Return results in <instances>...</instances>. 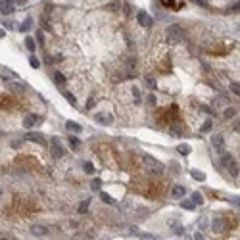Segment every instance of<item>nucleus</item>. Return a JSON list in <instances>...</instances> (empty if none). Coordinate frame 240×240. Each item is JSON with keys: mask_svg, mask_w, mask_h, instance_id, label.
<instances>
[{"mask_svg": "<svg viewBox=\"0 0 240 240\" xmlns=\"http://www.w3.org/2000/svg\"><path fill=\"white\" fill-rule=\"evenodd\" d=\"M136 19H139V23L142 27H150L152 25V17L148 12H144V10H139V14H136Z\"/></svg>", "mask_w": 240, "mask_h": 240, "instance_id": "423d86ee", "label": "nucleus"}, {"mask_svg": "<svg viewBox=\"0 0 240 240\" xmlns=\"http://www.w3.org/2000/svg\"><path fill=\"white\" fill-rule=\"evenodd\" d=\"M148 102H150V104H156V96L150 94V96H148Z\"/></svg>", "mask_w": 240, "mask_h": 240, "instance_id": "58836bf2", "label": "nucleus"}, {"mask_svg": "<svg viewBox=\"0 0 240 240\" xmlns=\"http://www.w3.org/2000/svg\"><path fill=\"white\" fill-rule=\"evenodd\" d=\"M14 12V4H8V2H2V6H0V14H4V16H8V14H12Z\"/></svg>", "mask_w": 240, "mask_h": 240, "instance_id": "dca6fc26", "label": "nucleus"}, {"mask_svg": "<svg viewBox=\"0 0 240 240\" xmlns=\"http://www.w3.org/2000/svg\"><path fill=\"white\" fill-rule=\"evenodd\" d=\"M12 146H14V148H19V146H21V142H19V140H14V142H12Z\"/></svg>", "mask_w": 240, "mask_h": 240, "instance_id": "79ce46f5", "label": "nucleus"}, {"mask_svg": "<svg viewBox=\"0 0 240 240\" xmlns=\"http://www.w3.org/2000/svg\"><path fill=\"white\" fill-rule=\"evenodd\" d=\"M31 27H33V19H31V17H27V19H25V23L19 27V31H29Z\"/></svg>", "mask_w": 240, "mask_h": 240, "instance_id": "a878e982", "label": "nucleus"}, {"mask_svg": "<svg viewBox=\"0 0 240 240\" xmlns=\"http://www.w3.org/2000/svg\"><path fill=\"white\" fill-rule=\"evenodd\" d=\"M29 64H31V67H35V69H39V67H40V62L35 58V56H31V58H29Z\"/></svg>", "mask_w": 240, "mask_h": 240, "instance_id": "cd10ccee", "label": "nucleus"}, {"mask_svg": "<svg viewBox=\"0 0 240 240\" xmlns=\"http://www.w3.org/2000/svg\"><path fill=\"white\" fill-rule=\"evenodd\" d=\"M190 175H192V179H196V181H205V175L202 173V171H198V169H190Z\"/></svg>", "mask_w": 240, "mask_h": 240, "instance_id": "6ab92c4d", "label": "nucleus"}, {"mask_svg": "<svg viewBox=\"0 0 240 240\" xmlns=\"http://www.w3.org/2000/svg\"><path fill=\"white\" fill-rule=\"evenodd\" d=\"M202 133H208V131H211V121L208 119V121H204V125H202V129H200Z\"/></svg>", "mask_w": 240, "mask_h": 240, "instance_id": "c756f323", "label": "nucleus"}, {"mask_svg": "<svg viewBox=\"0 0 240 240\" xmlns=\"http://www.w3.org/2000/svg\"><path fill=\"white\" fill-rule=\"evenodd\" d=\"M133 94H134V98H136V100H140V90L136 88V87H133Z\"/></svg>", "mask_w": 240, "mask_h": 240, "instance_id": "e433bc0d", "label": "nucleus"}, {"mask_svg": "<svg viewBox=\"0 0 240 240\" xmlns=\"http://www.w3.org/2000/svg\"><path fill=\"white\" fill-rule=\"evenodd\" d=\"M64 96L67 98V102H69V104H71V106H77V100H75V96H73L71 92H65Z\"/></svg>", "mask_w": 240, "mask_h": 240, "instance_id": "c85d7f7f", "label": "nucleus"}, {"mask_svg": "<svg viewBox=\"0 0 240 240\" xmlns=\"http://www.w3.org/2000/svg\"><path fill=\"white\" fill-rule=\"evenodd\" d=\"M87 209H88V200H85V202H83L81 205H79V208H77V211H79V213H85Z\"/></svg>", "mask_w": 240, "mask_h": 240, "instance_id": "7c9ffc66", "label": "nucleus"}, {"mask_svg": "<svg viewBox=\"0 0 240 240\" xmlns=\"http://www.w3.org/2000/svg\"><path fill=\"white\" fill-rule=\"evenodd\" d=\"M25 139L31 140V142H39V144H44V142H46V140H44V136H42L40 133H27Z\"/></svg>", "mask_w": 240, "mask_h": 240, "instance_id": "1a4fd4ad", "label": "nucleus"}, {"mask_svg": "<svg viewBox=\"0 0 240 240\" xmlns=\"http://www.w3.org/2000/svg\"><path fill=\"white\" fill-rule=\"evenodd\" d=\"M31 233L35 234V236H46L48 234V228L42 227V225H33L31 227Z\"/></svg>", "mask_w": 240, "mask_h": 240, "instance_id": "6e6552de", "label": "nucleus"}, {"mask_svg": "<svg viewBox=\"0 0 240 240\" xmlns=\"http://www.w3.org/2000/svg\"><path fill=\"white\" fill-rule=\"evenodd\" d=\"M6 87L10 90H14V92H23V90H25V85L19 83L17 79H14V81H6Z\"/></svg>", "mask_w": 240, "mask_h": 240, "instance_id": "0eeeda50", "label": "nucleus"}, {"mask_svg": "<svg viewBox=\"0 0 240 240\" xmlns=\"http://www.w3.org/2000/svg\"><path fill=\"white\" fill-rule=\"evenodd\" d=\"M94 121L100 123V125H111L113 123V115L111 113H106V111H100V113H94Z\"/></svg>", "mask_w": 240, "mask_h": 240, "instance_id": "39448f33", "label": "nucleus"}, {"mask_svg": "<svg viewBox=\"0 0 240 240\" xmlns=\"http://www.w3.org/2000/svg\"><path fill=\"white\" fill-rule=\"evenodd\" d=\"M65 129H69V131H73V133H81L83 131V127L79 123H75V121H65Z\"/></svg>", "mask_w": 240, "mask_h": 240, "instance_id": "2eb2a0df", "label": "nucleus"}, {"mask_svg": "<svg viewBox=\"0 0 240 240\" xmlns=\"http://www.w3.org/2000/svg\"><path fill=\"white\" fill-rule=\"evenodd\" d=\"M69 144H71L73 150H79V146H81V140L75 139V136H71V139H69Z\"/></svg>", "mask_w": 240, "mask_h": 240, "instance_id": "bb28decb", "label": "nucleus"}, {"mask_svg": "<svg viewBox=\"0 0 240 240\" xmlns=\"http://www.w3.org/2000/svg\"><path fill=\"white\" fill-rule=\"evenodd\" d=\"M25 46H27V50H29V52H35V48H37L35 39H33V37H25Z\"/></svg>", "mask_w": 240, "mask_h": 240, "instance_id": "a211bd4d", "label": "nucleus"}, {"mask_svg": "<svg viewBox=\"0 0 240 240\" xmlns=\"http://www.w3.org/2000/svg\"><path fill=\"white\" fill-rule=\"evenodd\" d=\"M100 198H102V202H106L110 205H115V200H113L110 194H106V192H100Z\"/></svg>", "mask_w": 240, "mask_h": 240, "instance_id": "aec40b11", "label": "nucleus"}, {"mask_svg": "<svg viewBox=\"0 0 240 240\" xmlns=\"http://www.w3.org/2000/svg\"><path fill=\"white\" fill-rule=\"evenodd\" d=\"M173 228H175V233H177V234H182V227H179V225H177V227H173Z\"/></svg>", "mask_w": 240, "mask_h": 240, "instance_id": "ea45409f", "label": "nucleus"}, {"mask_svg": "<svg viewBox=\"0 0 240 240\" xmlns=\"http://www.w3.org/2000/svg\"><path fill=\"white\" fill-rule=\"evenodd\" d=\"M223 115H225L227 119H231V117H234V115H236V110H234V108H227V110L223 111Z\"/></svg>", "mask_w": 240, "mask_h": 240, "instance_id": "393cba45", "label": "nucleus"}, {"mask_svg": "<svg viewBox=\"0 0 240 240\" xmlns=\"http://www.w3.org/2000/svg\"><path fill=\"white\" fill-rule=\"evenodd\" d=\"M162 4L165 8H175V0H162Z\"/></svg>", "mask_w": 240, "mask_h": 240, "instance_id": "72a5a7b5", "label": "nucleus"}, {"mask_svg": "<svg viewBox=\"0 0 240 240\" xmlns=\"http://www.w3.org/2000/svg\"><path fill=\"white\" fill-rule=\"evenodd\" d=\"M0 77H2L4 81H6V79H19V75H17L16 71H10V69H4V67H2V69H0Z\"/></svg>", "mask_w": 240, "mask_h": 240, "instance_id": "f8f14e48", "label": "nucleus"}, {"mask_svg": "<svg viewBox=\"0 0 240 240\" xmlns=\"http://www.w3.org/2000/svg\"><path fill=\"white\" fill-rule=\"evenodd\" d=\"M167 39H169V42H181L185 39V31L179 25H169L167 27Z\"/></svg>", "mask_w": 240, "mask_h": 240, "instance_id": "f03ea898", "label": "nucleus"}, {"mask_svg": "<svg viewBox=\"0 0 240 240\" xmlns=\"http://www.w3.org/2000/svg\"><path fill=\"white\" fill-rule=\"evenodd\" d=\"M35 123H37V115H35V113H29V115L23 119V127H25V129H31Z\"/></svg>", "mask_w": 240, "mask_h": 240, "instance_id": "ddd939ff", "label": "nucleus"}, {"mask_svg": "<svg viewBox=\"0 0 240 240\" xmlns=\"http://www.w3.org/2000/svg\"><path fill=\"white\" fill-rule=\"evenodd\" d=\"M142 165H144V169H146V173L148 175H152V177H162L163 175V163L159 162V159H156L154 156H144L142 158Z\"/></svg>", "mask_w": 240, "mask_h": 240, "instance_id": "f257e3e1", "label": "nucleus"}, {"mask_svg": "<svg viewBox=\"0 0 240 240\" xmlns=\"http://www.w3.org/2000/svg\"><path fill=\"white\" fill-rule=\"evenodd\" d=\"M54 81H56V85H65V77H64V73L56 71V73H54Z\"/></svg>", "mask_w": 240, "mask_h": 240, "instance_id": "4be33fe9", "label": "nucleus"}, {"mask_svg": "<svg viewBox=\"0 0 240 240\" xmlns=\"http://www.w3.org/2000/svg\"><path fill=\"white\" fill-rule=\"evenodd\" d=\"M4 37H6V31H4V29H0V39H4Z\"/></svg>", "mask_w": 240, "mask_h": 240, "instance_id": "37998d69", "label": "nucleus"}, {"mask_svg": "<svg viewBox=\"0 0 240 240\" xmlns=\"http://www.w3.org/2000/svg\"><path fill=\"white\" fill-rule=\"evenodd\" d=\"M140 238H146V240H154V238H158V236H154V234H150V233H142V234H140Z\"/></svg>", "mask_w": 240, "mask_h": 240, "instance_id": "c9c22d12", "label": "nucleus"}, {"mask_svg": "<svg viewBox=\"0 0 240 240\" xmlns=\"http://www.w3.org/2000/svg\"><path fill=\"white\" fill-rule=\"evenodd\" d=\"M83 167H85V171H87V173H94V165L90 163V162H87V163H85Z\"/></svg>", "mask_w": 240, "mask_h": 240, "instance_id": "473e14b6", "label": "nucleus"}, {"mask_svg": "<svg viewBox=\"0 0 240 240\" xmlns=\"http://www.w3.org/2000/svg\"><path fill=\"white\" fill-rule=\"evenodd\" d=\"M146 87H148V88H152V90L156 88V81H154L152 77H148V79H146Z\"/></svg>", "mask_w": 240, "mask_h": 240, "instance_id": "2f4dec72", "label": "nucleus"}, {"mask_svg": "<svg viewBox=\"0 0 240 240\" xmlns=\"http://www.w3.org/2000/svg\"><path fill=\"white\" fill-rule=\"evenodd\" d=\"M181 208L182 209H188V211H194V209H196V204H194L192 200H182L181 202Z\"/></svg>", "mask_w": 240, "mask_h": 240, "instance_id": "f3484780", "label": "nucleus"}, {"mask_svg": "<svg viewBox=\"0 0 240 240\" xmlns=\"http://www.w3.org/2000/svg\"><path fill=\"white\" fill-rule=\"evenodd\" d=\"M213 148H215L217 152H221L223 148H225V139H223L221 134H215L213 136Z\"/></svg>", "mask_w": 240, "mask_h": 240, "instance_id": "9d476101", "label": "nucleus"}, {"mask_svg": "<svg viewBox=\"0 0 240 240\" xmlns=\"http://www.w3.org/2000/svg\"><path fill=\"white\" fill-rule=\"evenodd\" d=\"M177 150H179V154H181V156H188V154H190V146H186V144H181V146L177 148Z\"/></svg>", "mask_w": 240, "mask_h": 240, "instance_id": "5701e85b", "label": "nucleus"}, {"mask_svg": "<svg viewBox=\"0 0 240 240\" xmlns=\"http://www.w3.org/2000/svg\"><path fill=\"white\" fill-rule=\"evenodd\" d=\"M190 200L196 204V205H202V204H204V198H202L200 192H192V198H190Z\"/></svg>", "mask_w": 240, "mask_h": 240, "instance_id": "412c9836", "label": "nucleus"}, {"mask_svg": "<svg viewBox=\"0 0 240 240\" xmlns=\"http://www.w3.org/2000/svg\"><path fill=\"white\" fill-rule=\"evenodd\" d=\"M87 108H88V110H92V108H94V96H92V98H90V100L87 102Z\"/></svg>", "mask_w": 240, "mask_h": 240, "instance_id": "4c0bfd02", "label": "nucleus"}, {"mask_svg": "<svg viewBox=\"0 0 240 240\" xmlns=\"http://www.w3.org/2000/svg\"><path fill=\"white\" fill-rule=\"evenodd\" d=\"M194 238H196V240H202V238H204V234H202V233H196V234H194Z\"/></svg>", "mask_w": 240, "mask_h": 240, "instance_id": "a19ab883", "label": "nucleus"}, {"mask_svg": "<svg viewBox=\"0 0 240 240\" xmlns=\"http://www.w3.org/2000/svg\"><path fill=\"white\" fill-rule=\"evenodd\" d=\"M0 196H2V190H0Z\"/></svg>", "mask_w": 240, "mask_h": 240, "instance_id": "a18cd8bd", "label": "nucleus"}, {"mask_svg": "<svg viewBox=\"0 0 240 240\" xmlns=\"http://www.w3.org/2000/svg\"><path fill=\"white\" fill-rule=\"evenodd\" d=\"M50 154H52V159H62V158H64V146L60 144V140H58V139H54V140H52Z\"/></svg>", "mask_w": 240, "mask_h": 240, "instance_id": "20e7f679", "label": "nucleus"}, {"mask_svg": "<svg viewBox=\"0 0 240 240\" xmlns=\"http://www.w3.org/2000/svg\"><path fill=\"white\" fill-rule=\"evenodd\" d=\"M171 194H173V198H182V196H185V194H186V188L185 186H173V190H171Z\"/></svg>", "mask_w": 240, "mask_h": 240, "instance_id": "4468645a", "label": "nucleus"}, {"mask_svg": "<svg viewBox=\"0 0 240 240\" xmlns=\"http://www.w3.org/2000/svg\"><path fill=\"white\" fill-rule=\"evenodd\" d=\"M231 90L238 96V94H240V87H238V83H231Z\"/></svg>", "mask_w": 240, "mask_h": 240, "instance_id": "f704fd0d", "label": "nucleus"}, {"mask_svg": "<svg viewBox=\"0 0 240 240\" xmlns=\"http://www.w3.org/2000/svg\"><path fill=\"white\" fill-rule=\"evenodd\" d=\"M4 2H8V4H16L17 0H4Z\"/></svg>", "mask_w": 240, "mask_h": 240, "instance_id": "c03bdc74", "label": "nucleus"}, {"mask_svg": "<svg viewBox=\"0 0 240 240\" xmlns=\"http://www.w3.org/2000/svg\"><path fill=\"white\" fill-rule=\"evenodd\" d=\"M211 228H213V233H215V234L223 233V231H225V223H223V219H213Z\"/></svg>", "mask_w": 240, "mask_h": 240, "instance_id": "9b49d317", "label": "nucleus"}, {"mask_svg": "<svg viewBox=\"0 0 240 240\" xmlns=\"http://www.w3.org/2000/svg\"><path fill=\"white\" fill-rule=\"evenodd\" d=\"M221 163H223V167H227V169H228V173H231L233 177H238V163L234 162V158H233V156L225 154V156L221 158Z\"/></svg>", "mask_w": 240, "mask_h": 240, "instance_id": "7ed1b4c3", "label": "nucleus"}, {"mask_svg": "<svg viewBox=\"0 0 240 240\" xmlns=\"http://www.w3.org/2000/svg\"><path fill=\"white\" fill-rule=\"evenodd\" d=\"M100 186H102V181L100 179H92V181H90V188H92V190H100Z\"/></svg>", "mask_w": 240, "mask_h": 240, "instance_id": "b1692460", "label": "nucleus"}]
</instances>
